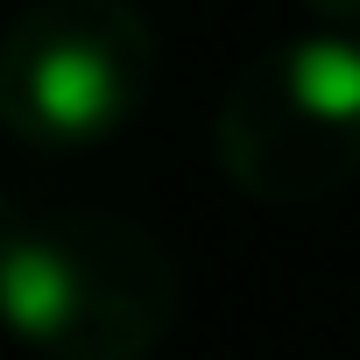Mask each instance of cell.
I'll list each match as a JSON object with an SVG mask.
<instances>
[{
    "label": "cell",
    "instance_id": "6da1fadb",
    "mask_svg": "<svg viewBox=\"0 0 360 360\" xmlns=\"http://www.w3.org/2000/svg\"><path fill=\"white\" fill-rule=\"evenodd\" d=\"M176 311V255L120 212H15L0 233V318L43 360H148Z\"/></svg>",
    "mask_w": 360,
    "mask_h": 360
},
{
    "label": "cell",
    "instance_id": "7a4b0ae2",
    "mask_svg": "<svg viewBox=\"0 0 360 360\" xmlns=\"http://www.w3.org/2000/svg\"><path fill=\"white\" fill-rule=\"evenodd\" d=\"M219 169L255 205H318L360 176V36L304 29L269 43L219 99Z\"/></svg>",
    "mask_w": 360,
    "mask_h": 360
},
{
    "label": "cell",
    "instance_id": "277c9868",
    "mask_svg": "<svg viewBox=\"0 0 360 360\" xmlns=\"http://www.w3.org/2000/svg\"><path fill=\"white\" fill-rule=\"evenodd\" d=\"M297 8H304L318 29H353V36H360V0H297Z\"/></svg>",
    "mask_w": 360,
    "mask_h": 360
},
{
    "label": "cell",
    "instance_id": "3957f363",
    "mask_svg": "<svg viewBox=\"0 0 360 360\" xmlns=\"http://www.w3.org/2000/svg\"><path fill=\"white\" fill-rule=\"evenodd\" d=\"M155 85V36L127 0H29L0 50V113L29 148L113 141Z\"/></svg>",
    "mask_w": 360,
    "mask_h": 360
}]
</instances>
